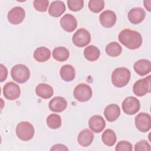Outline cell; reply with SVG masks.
<instances>
[{"label": "cell", "instance_id": "obj_1", "mask_svg": "<svg viewBox=\"0 0 151 151\" xmlns=\"http://www.w3.org/2000/svg\"><path fill=\"white\" fill-rule=\"evenodd\" d=\"M119 41L130 50L139 48L142 44V37L138 32L130 29L122 30L118 37Z\"/></svg>", "mask_w": 151, "mask_h": 151}, {"label": "cell", "instance_id": "obj_2", "mask_svg": "<svg viewBox=\"0 0 151 151\" xmlns=\"http://www.w3.org/2000/svg\"><path fill=\"white\" fill-rule=\"evenodd\" d=\"M130 78V71L126 67L116 68L111 74L112 84L117 87L126 86Z\"/></svg>", "mask_w": 151, "mask_h": 151}, {"label": "cell", "instance_id": "obj_3", "mask_svg": "<svg viewBox=\"0 0 151 151\" xmlns=\"http://www.w3.org/2000/svg\"><path fill=\"white\" fill-rule=\"evenodd\" d=\"M11 74L12 79L18 83H25L30 77L29 68L24 64L15 65L11 69Z\"/></svg>", "mask_w": 151, "mask_h": 151}, {"label": "cell", "instance_id": "obj_4", "mask_svg": "<svg viewBox=\"0 0 151 151\" xmlns=\"http://www.w3.org/2000/svg\"><path fill=\"white\" fill-rule=\"evenodd\" d=\"M16 133L18 138L21 140L28 141L34 136V126L28 122H21L17 126Z\"/></svg>", "mask_w": 151, "mask_h": 151}, {"label": "cell", "instance_id": "obj_5", "mask_svg": "<svg viewBox=\"0 0 151 151\" xmlns=\"http://www.w3.org/2000/svg\"><path fill=\"white\" fill-rule=\"evenodd\" d=\"M74 98L78 101L85 102L92 97L91 88L87 84L81 83L77 85L73 91Z\"/></svg>", "mask_w": 151, "mask_h": 151}, {"label": "cell", "instance_id": "obj_6", "mask_svg": "<svg viewBox=\"0 0 151 151\" xmlns=\"http://www.w3.org/2000/svg\"><path fill=\"white\" fill-rule=\"evenodd\" d=\"M133 91L139 97L145 96L150 92V76L137 80L133 85Z\"/></svg>", "mask_w": 151, "mask_h": 151}, {"label": "cell", "instance_id": "obj_7", "mask_svg": "<svg viewBox=\"0 0 151 151\" xmlns=\"http://www.w3.org/2000/svg\"><path fill=\"white\" fill-rule=\"evenodd\" d=\"M72 40L76 46L83 47L88 45L91 41V35L87 29L80 28L73 34Z\"/></svg>", "mask_w": 151, "mask_h": 151}, {"label": "cell", "instance_id": "obj_8", "mask_svg": "<svg viewBox=\"0 0 151 151\" xmlns=\"http://www.w3.org/2000/svg\"><path fill=\"white\" fill-rule=\"evenodd\" d=\"M123 111L127 114L133 115L139 111L140 104L137 98L129 96L126 97L122 102Z\"/></svg>", "mask_w": 151, "mask_h": 151}, {"label": "cell", "instance_id": "obj_9", "mask_svg": "<svg viewBox=\"0 0 151 151\" xmlns=\"http://www.w3.org/2000/svg\"><path fill=\"white\" fill-rule=\"evenodd\" d=\"M135 126L142 132H147L151 128V117L149 114L140 113L135 117Z\"/></svg>", "mask_w": 151, "mask_h": 151}, {"label": "cell", "instance_id": "obj_10", "mask_svg": "<svg viewBox=\"0 0 151 151\" xmlns=\"http://www.w3.org/2000/svg\"><path fill=\"white\" fill-rule=\"evenodd\" d=\"M21 93L19 86L14 82H8L5 84L3 88V94L4 97L10 100L17 99Z\"/></svg>", "mask_w": 151, "mask_h": 151}, {"label": "cell", "instance_id": "obj_11", "mask_svg": "<svg viewBox=\"0 0 151 151\" xmlns=\"http://www.w3.org/2000/svg\"><path fill=\"white\" fill-rule=\"evenodd\" d=\"M25 12L21 6H15L12 8L8 14V21L14 25H17L21 23L25 18Z\"/></svg>", "mask_w": 151, "mask_h": 151}, {"label": "cell", "instance_id": "obj_12", "mask_svg": "<svg viewBox=\"0 0 151 151\" xmlns=\"http://www.w3.org/2000/svg\"><path fill=\"white\" fill-rule=\"evenodd\" d=\"M60 24L61 28L65 31L71 32L77 27V21L76 18L70 14H65L60 19Z\"/></svg>", "mask_w": 151, "mask_h": 151}, {"label": "cell", "instance_id": "obj_13", "mask_svg": "<svg viewBox=\"0 0 151 151\" xmlns=\"http://www.w3.org/2000/svg\"><path fill=\"white\" fill-rule=\"evenodd\" d=\"M99 19L102 26L105 28H111L116 22V15L111 10H106L100 14Z\"/></svg>", "mask_w": 151, "mask_h": 151}, {"label": "cell", "instance_id": "obj_14", "mask_svg": "<svg viewBox=\"0 0 151 151\" xmlns=\"http://www.w3.org/2000/svg\"><path fill=\"white\" fill-rule=\"evenodd\" d=\"M88 126L90 129L95 133H100L103 130L106 126V122L102 116L94 115L88 120Z\"/></svg>", "mask_w": 151, "mask_h": 151}, {"label": "cell", "instance_id": "obj_15", "mask_svg": "<svg viewBox=\"0 0 151 151\" xmlns=\"http://www.w3.org/2000/svg\"><path fill=\"white\" fill-rule=\"evenodd\" d=\"M67 106V102L66 100L61 97L57 96L52 99L48 104V107L50 110L54 112H61L64 111Z\"/></svg>", "mask_w": 151, "mask_h": 151}, {"label": "cell", "instance_id": "obj_16", "mask_svg": "<svg viewBox=\"0 0 151 151\" xmlns=\"http://www.w3.org/2000/svg\"><path fill=\"white\" fill-rule=\"evenodd\" d=\"M146 12L142 8L137 7L131 9L128 13V19L133 24H138L142 22L145 18Z\"/></svg>", "mask_w": 151, "mask_h": 151}, {"label": "cell", "instance_id": "obj_17", "mask_svg": "<svg viewBox=\"0 0 151 151\" xmlns=\"http://www.w3.org/2000/svg\"><path fill=\"white\" fill-rule=\"evenodd\" d=\"M134 70L137 74L143 76L149 74L151 70L150 61L146 59H141L134 63Z\"/></svg>", "mask_w": 151, "mask_h": 151}, {"label": "cell", "instance_id": "obj_18", "mask_svg": "<svg viewBox=\"0 0 151 151\" xmlns=\"http://www.w3.org/2000/svg\"><path fill=\"white\" fill-rule=\"evenodd\" d=\"M104 114L107 121L114 122L117 119L120 114V107L116 104H109L105 108Z\"/></svg>", "mask_w": 151, "mask_h": 151}, {"label": "cell", "instance_id": "obj_19", "mask_svg": "<svg viewBox=\"0 0 151 151\" xmlns=\"http://www.w3.org/2000/svg\"><path fill=\"white\" fill-rule=\"evenodd\" d=\"M94 139L93 133L88 129L81 130L77 137L78 143L82 146L87 147L91 144Z\"/></svg>", "mask_w": 151, "mask_h": 151}, {"label": "cell", "instance_id": "obj_20", "mask_svg": "<svg viewBox=\"0 0 151 151\" xmlns=\"http://www.w3.org/2000/svg\"><path fill=\"white\" fill-rule=\"evenodd\" d=\"M65 11V5L61 1H55L51 2L49 9V14L54 17H60Z\"/></svg>", "mask_w": 151, "mask_h": 151}, {"label": "cell", "instance_id": "obj_21", "mask_svg": "<svg viewBox=\"0 0 151 151\" xmlns=\"http://www.w3.org/2000/svg\"><path fill=\"white\" fill-rule=\"evenodd\" d=\"M35 92L37 95L39 97L44 99H48L52 97L54 90L52 87L49 84L40 83L36 87Z\"/></svg>", "mask_w": 151, "mask_h": 151}, {"label": "cell", "instance_id": "obj_22", "mask_svg": "<svg viewBox=\"0 0 151 151\" xmlns=\"http://www.w3.org/2000/svg\"><path fill=\"white\" fill-rule=\"evenodd\" d=\"M60 74L61 78L65 81H71L75 78L76 71L72 65L66 64L61 68Z\"/></svg>", "mask_w": 151, "mask_h": 151}, {"label": "cell", "instance_id": "obj_23", "mask_svg": "<svg viewBox=\"0 0 151 151\" xmlns=\"http://www.w3.org/2000/svg\"><path fill=\"white\" fill-rule=\"evenodd\" d=\"M51 56L50 50L45 47L37 48L34 52V58L38 62H45L48 60Z\"/></svg>", "mask_w": 151, "mask_h": 151}, {"label": "cell", "instance_id": "obj_24", "mask_svg": "<svg viewBox=\"0 0 151 151\" xmlns=\"http://www.w3.org/2000/svg\"><path fill=\"white\" fill-rule=\"evenodd\" d=\"M100 55L99 49L93 45L87 47L84 50V55L85 58L90 61H94L97 60Z\"/></svg>", "mask_w": 151, "mask_h": 151}, {"label": "cell", "instance_id": "obj_25", "mask_svg": "<svg viewBox=\"0 0 151 151\" xmlns=\"http://www.w3.org/2000/svg\"><path fill=\"white\" fill-rule=\"evenodd\" d=\"M68 50L64 47H58L52 51V57L57 61L63 62L66 61L69 57Z\"/></svg>", "mask_w": 151, "mask_h": 151}, {"label": "cell", "instance_id": "obj_26", "mask_svg": "<svg viewBox=\"0 0 151 151\" xmlns=\"http://www.w3.org/2000/svg\"><path fill=\"white\" fill-rule=\"evenodd\" d=\"M101 139L106 145L108 146H112L115 144L117 137L116 133L113 130L107 129L103 133Z\"/></svg>", "mask_w": 151, "mask_h": 151}, {"label": "cell", "instance_id": "obj_27", "mask_svg": "<svg viewBox=\"0 0 151 151\" xmlns=\"http://www.w3.org/2000/svg\"><path fill=\"white\" fill-rule=\"evenodd\" d=\"M105 50L107 55L110 57H116L121 54L122 48L119 43L116 42H111L107 45Z\"/></svg>", "mask_w": 151, "mask_h": 151}, {"label": "cell", "instance_id": "obj_28", "mask_svg": "<svg viewBox=\"0 0 151 151\" xmlns=\"http://www.w3.org/2000/svg\"><path fill=\"white\" fill-rule=\"evenodd\" d=\"M47 124L48 126L52 129H58L61 125V117L57 114H50L46 119Z\"/></svg>", "mask_w": 151, "mask_h": 151}, {"label": "cell", "instance_id": "obj_29", "mask_svg": "<svg viewBox=\"0 0 151 151\" xmlns=\"http://www.w3.org/2000/svg\"><path fill=\"white\" fill-rule=\"evenodd\" d=\"M88 5L91 11L98 13L104 8V2L103 0H91L88 2Z\"/></svg>", "mask_w": 151, "mask_h": 151}, {"label": "cell", "instance_id": "obj_30", "mask_svg": "<svg viewBox=\"0 0 151 151\" xmlns=\"http://www.w3.org/2000/svg\"><path fill=\"white\" fill-rule=\"evenodd\" d=\"M67 5L70 10L73 11H78L83 8L84 1L83 0H68Z\"/></svg>", "mask_w": 151, "mask_h": 151}, {"label": "cell", "instance_id": "obj_31", "mask_svg": "<svg viewBox=\"0 0 151 151\" xmlns=\"http://www.w3.org/2000/svg\"><path fill=\"white\" fill-rule=\"evenodd\" d=\"M33 4L37 11L45 12L48 6L49 1L48 0H35L33 2Z\"/></svg>", "mask_w": 151, "mask_h": 151}, {"label": "cell", "instance_id": "obj_32", "mask_svg": "<svg viewBox=\"0 0 151 151\" xmlns=\"http://www.w3.org/2000/svg\"><path fill=\"white\" fill-rule=\"evenodd\" d=\"M115 150L116 151H123V150L132 151L133 150L132 145L127 141H125V140L120 141L117 144Z\"/></svg>", "mask_w": 151, "mask_h": 151}, {"label": "cell", "instance_id": "obj_33", "mask_svg": "<svg viewBox=\"0 0 151 151\" xmlns=\"http://www.w3.org/2000/svg\"><path fill=\"white\" fill-rule=\"evenodd\" d=\"M150 145L149 142L145 140H142L135 144L134 150L135 151H150Z\"/></svg>", "mask_w": 151, "mask_h": 151}, {"label": "cell", "instance_id": "obj_34", "mask_svg": "<svg viewBox=\"0 0 151 151\" xmlns=\"http://www.w3.org/2000/svg\"><path fill=\"white\" fill-rule=\"evenodd\" d=\"M0 70H1V73H0V81L2 82L4 80H6L8 75V70L6 67H5L3 64H0Z\"/></svg>", "mask_w": 151, "mask_h": 151}, {"label": "cell", "instance_id": "obj_35", "mask_svg": "<svg viewBox=\"0 0 151 151\" xmlns=\"http://www.w3.org/2000/svg\"><path fill=\"white\" fill-rule=\"evenodd\" d=\"M68 149L64 145L62 144H56L54 145L51 149L50 150H54V151H57V150H68Z\"/></svg>", "mask_w": 151, "mask_h": 151}, {"label": "cell", "instance_id": "obj_36", "mask_svg": "<svg viewBox=\"0 0 151 151\" xmlns=\"http://www.w3.org/2000/svg\"><path fill=\"white\" fill-rule=\"evenodd\" d=\"M150 3L151 1L148 0V1H144V6L147 9L148 11H150Z\"/></svg>", "mask_w": 151, "mask_h": 151}]
</instances>
